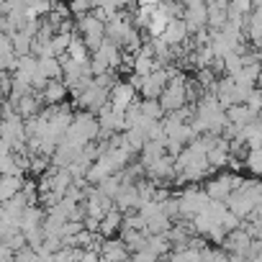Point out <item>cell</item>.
I'll use <instances>...</instances> for the list:
<instances>
[{
	"mask_svg": "<svg viewBox=\"0 0 262 262\" xmlns=\"http://www.w3.org/2000/svg\"><path fill=\"white\" fill-rule=\"evenodd\" d=\"M188 82H190V80H188L183 72H178V70H175V75H172L170 85H167V88H165V93L160 95V103H162L165 113L180 111V108H185V105L190 103V98H188Z\"/></svg>",
	"mask_w": 262,
	"mask_h": 262,
	"instance_id": "6da1fadb",
	"label": "cell"
},
{
	"mask_svg": "<svg viewBox=\"0 0 262 262\" xmlns=\"http://www.w3.org/2000/svg\"><path fill=\"white\" fill-rule=\"evenodd\" d=\"M242 183H244V178L231 170V172H224V175H216L213 180H208V183H206V193H208L211 198H216V201H226Z\"/></svg>",
	"mask_w": 262,
	"mask_h": 262,
	"instance_id": "7a4b0ae2",
	"label": "cell"
},
{
	"mask_svg": "<svg viewBox=\"0 0 262 262\" xmlns=\"http://www.w3.org/2000/svg\"><path fill=\"white\" fill-rule=\"evenodd\" d=\"M208 203H211V195H208L206 190H201V188H188V190H183V193H180V219H185V221L193 219L195 213L206 211Z\"/></svg>",
	"mask_w": 262,
	"mask_h": 262,
	"instance_id": "3957f363",
	"label": "cell"
},
{
	"mask_svg": "<svg viewBox=\"0 0 262 262\" xmlns=\"http://www.w3.org/2000/svg\"><path fill=\"white\" fill-rule=\"evenodd\" d=\"M111 100V90L108 88H100V85H90L85 88L80 95H75V105L77 108H85V111H93V113H100V108Z\"/></svg>",
	"mask_w": 262,
	"mask_h": 262,
	"instance_id": "277c9868",
	"label": "cell"
},
{
	"mask_svg": "<svg viewBox=\"0 0 262 262\" xmlns=\"http://www.w3.org/2000/svg\"><path fill=\"white\" fill-rule=\"evenodd\" d=\"M147 178H152L157 185H167L170 180H175L178 178V165H175V157L167 152V155H162L157 162H152L149 167H147V172H144Z\"/></svg>",
	"mask_w": 262,
	"mask_h": 262,
	"instance_id": "5b68a950",
	"label": "cell"
},
{
	"mask_svg": "<svg viewBox=\"0 0 262 262\" xmlns=\"http://www.w3.org/2000/svg\"><path fill=\"white\" fill-rule=\"evenodd\" d=\"M137 95H139V90L131 85L128 80H118V82L111 88V103H113L116 108H121V111H126L131 103H134Z\"/></svg>",
	"mask_w": 262,
	"mask_h": 262,
	"instance_id": "8992f818",
	"label": "cell"
},
{
	"mask_svg": "<svg viewBox=\"0 0 262 262\" xmlns=\"http://www.w3.org/2000/svg\"><path fill=\"white\" fill-rule=\"evenodd\" d=\"M162 36H165L167 44H172V47H183V44L190 39V29H188L185 18H172V21L167 24V29H165Z\"/></svg>",
	"mask_w": 262,
	"mask_h": 262,
	"instance_id": "52a82bcc",
	"label": "cell"
},
{
	"mask_svg": "<svg viewBox=\"0 0 262 262\" xmlns=\"http://www.w3.org/2000/svg\"><path fill=\"white\" fill-rule=\"evenodd\" d=\"M131 257V249L128 244L121 239H113V236H105L103 239V247H100V259H126Z\"/></svg>",
	"mask_w": 262,
	"mask_h": 262,
	"instance_id": "ba28073f",
	"label": "cell"
},
{
	"mask_svg": "<svg viewBox=\"0 0 262 262\" xmlns=\"http://www.w3.org/2000/svg\"><path fill=\"white\" fill-rule=\"evenodd\" d=\"M226 113H229V121L231 123H236V126H249V123H254L262 113H257L252 105H247V103H234V105H229L226 108Z\"/></svg>",
	"mask_w": 262,
	"mask_h": 262,
	"instance_id": "9c48e42d",
	"label": "cell"
},
{
	"mask_svg": "<svg viewBox=\"0 0 262 262\" xmlns=\"http://www.w3.org/2000/svg\"><path fill=\"white\" fill-rule=\"evenodd\" d=\"M213 93H216V98L221 100V105H224V108H229V105H234V93H236V80H234L231 75H224V77H219V80H216V85H213Z\"/></svg>",
	"mask_w": 262,
	"mask_h": 262,
	"instance_id": "30bf717a",
	"label": "cell"
},
{
	"mask_svg": "<svg viewBox=\"0 0 262 262\" xmlns=\"http://www.w3.org/2000/svg\"><path fill=\"white\" fill-rule=\"evenodd\" d=\"M41 93H44V100H47V103H64V98H67V95H72V93H70V85H67V80H64V77L49 80V82H47V88H44Z\"/></svg>",
	"mask_w": 262,
	"mask_h": 262,
	"instance_id": "8fae6325",
	"label": "cell"
},
{
	"mask_svg": "<svg viewBox=\"0 0 262 262\" xmlns=\"http://www.w3.org/2000/svg\"><path fill=\"white\" fill-rule=\"evenodd\" d=\"M24 175H3V180H0V201H11L13 195H18L24 190Z\"/></svg>",
	"mask_w": 262,
	"mask_h": 262,
	"instance_id": "7c38bea8",
	"label": "cell"
},
{
	"mask_svg": "<svg viewBox=\"0 0 262 262\" xmlns=\"http://www.w3.org/2000/svg\"><path fill=\"white\" fill-rule=\"evenodd\" d=\"M77 31H82V36H90V34H105V21L98 18L93 11L85 13V16H77Z\"/></svg>",
	"mask_w": 262,
	"mask_h": 262,
	"instance_id": "4fadbf2b",
	"label": "cell"
},
{
	"mask_svg": "<svg viewBox=\"0 0 262 262\" xmlns=\"http://www.w3.org/2000/svg\"><path fill=\"white\" fill-rule=\"evenodd\" d=\"M259 70H262V62H252V64H244L236 75H231L236 80V85H247V88H257V77H259Z\"/></svg>",
	"mask_w": 262,
	"mask_h": 262,
	"instance_id": "5bb4252c",
	"label": "cell"
},
{
	"mask_svg": "<svg viewBox=\"0 0 262 262\" xmlns=\"http://www.w3.org/2000/svg\"><path fill=\"white\" fill-rule=\"evenodd\" d=\"M121 226H123V211H118V208L108 211L100 219V234L103 236H113L116 231H121Z\"/></svg>",
	"mask_w": 262,
	"mask_h": 262,
	"instance_id": "9a60e30c",
	"label": "cell"
},
{
	"mask_svg": "<svg viewBox=\"0 0 262 262\" xmlns=\"http://www.w3.org/2000/svg\"><path fill=\"white\" fill-rule=\"evenodd\" d=\"M67 54L72 57V59H77V62H90V47L85 44V36H80L77 31H75V36H72V44H70V49H67Z\"/></svg>",
	"mask_w": 262,
	"mask_h": 262,
	"instance_id": "2e32d148",
	"label": "cell"
},
{
	"mask_svg": "<svg viewBox=\"0 0 262 262\" xmlns=\"http://www.w3.org/2000/svg\"><path fill=\"white\" fill-rule=\"evenodd\" d=\"M18 3H21L26 11H31L34 16H47V13L54 11L57 0H18Z\"/></svg>",
	"mask_w": 262,
	"mask_h": 262,
	"instance_id": "e0dca14e",
	"label": "cell"
},
{
	"mask_svg": "<svg viewBox=\"0 0 262 262\" xmlns=\"http://www.w3.org/2000/svg\"><path fill=\"white\" fill-rule=\"evenodd\" d=\"M11 39H13V47H16V52H18V54H31V47H34V36H31L29 31L18 29L16 34H11Z\"/></svg>",
	"mask_w": 262,
	"mask_h": 262,
	"instance_id": "ac0fdd59",
	"label": "cell"
},
{
	"mask_svg": "<svg viewBox=\"0 0 262 262\" xmlns=\"http://www.w3.org/2000/svg\"><path fill=\"white\" fill-rule=\"evenodd\" d=\"M155 11H157V6H139L134 11V26L137 29H147L152 24V18H155Z\"/></svg>",
	"mask_w": 262,
	"mask_h": 262,
	"instance_id": "d6986e66",
	"label": "cell"
},
{
	"mask_svg": "<svg viewBox=\"0 0 262 262\" xmlns=\"http://www.w3.org/2000/svg\"><path fill=\"white\" fill-rule=\"evenodd\" d=\"M142 111H144V116H149V118H157V121L165 118V108H162L160 98H142Z\"/></svg>",
	"mask_w": 262,
	"mask_h": 262,
	"instance_id": "ffe728a7",
	"label": "cell"
},
{
	"mask_svg": "<svg viewBox=\"0 0 262 262\" xmlns=\"http://www.w3.org/2000/svg\"><path fill=\"white\" fill-rule=\"evenodd\" d=\"M244 165H247V170H249L252 175L262 178V147L249 149V152H247V157H244Z\"/></svg>",
	"mask_w": 262,
	"mask_h": 262,
	"instance_id": "44dd1931",
	"label": "cell"
},
{
	"mask_svg": "<svg viewBox=\"0 0 262 262\" xmlns=\"http://www.w3.org/2000/svg\"><path fill=\"white\" fill-rule=\"evenodd\" d=\"M123 185H126V183H123V180H121V175L116 172V175H111V178H105V180H103V183H100L98 188H100L103 193H108L111 198H116V195L121 193V188H123Z\"/></svg>",
	"mask_w": 262,
	"mask_h": 262,
	"instance_id": "7402d4cb",
	"label": "cell"
},
{
	"mask_svg": "<svg viewBox=\"0 0 262 262\" xmlns=\"http://www.w3.org/2000/svg\"><path fill=\"white\" fill-rule=\"evenodd\" d=\"M224 64H226V72L224 75H236L242 67H244V59H242V52L239 49H234V52H229L226 57H224Z\"/></svg>",
	"mask_w": 262,
	"mask_h": 262,
	"instance_id": "603a6c76",
	"label": "cell"
},
{
	"mask_svg": "<svg viewBox=\"0 0 262 262\" xmlns=\"http://www.w3.org/2000/svg\"><path fill=\"white\" fill-rule=\"evenodd\" d=\"M0 170H3V175H24V170L18 167V160H16L13 152L0 157Z\"/></svg>",
	"mask_w": 262,
	"mask_h": 262,
	"instance_id": "cb8c5ba5",
	"label": "cell"
},
{
	"mask_svg": "<svg viewBox=\"0 0 262 262\" xmlns=\"http://www.w3.org/2000/svg\"><path fill=\"white\" fill-rule=\"evenodd\" d=\"M167 24H170V18H165V16H160V13L155 11V18H152V24L147 26V34H149V36H162L165 29H167Z\"/></svg>",
	"mask_w": 262,
	"mask_h": 262,
	"instance_id": "d4e9b609",
	"label": "cell"
},
{
	"mask_svg": "<svg viewBox=\"0 0 262 262\" xmlns=\"http://www.w3.org/2000/svg\"><path fill=\"white\" fill-rule=\"evenodd\" d=\"M95 6H93V0H70V11L75 13V16H85V13H90Z\"/></svg>",
	"mask_w": 262,
	"mask_h": 262,
	"instance_id": "484cf974",
	"label": "cell"
},
{
	"mask_svg": "<svg viewBox=\"0 0 262 262\" xmlns=\"http://www.w3.org/2000/svg\"><path fill=\"white\" fill-rule=\"evenodd\" d=\"M139 3H142V6H160L162 0H139Z\"/></svg>",
	"mask_w": 262,
	"mask_h": 262,
	"instance_id": "4316f807",
	"label": "cell"
},
{
	"mask_svg": "<svg viewBox=\"0 0 262 262\" xmlns=\"http://www.w3.org/2000/svg\"><path fill=\"white\" fill-rule=\"evenodd\" d=\"M257 88L262 90V70H259V77H257Z\"/></svg>",
	"mask_w": 262,
	"mask_h": 262,
	"instance_id": "83f0119b",
	"label": "cell"
}]
</instances>
